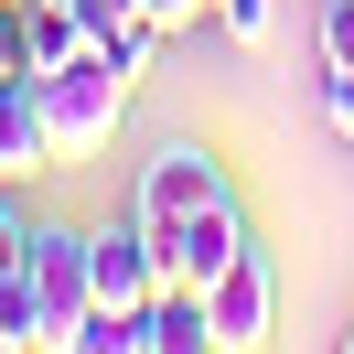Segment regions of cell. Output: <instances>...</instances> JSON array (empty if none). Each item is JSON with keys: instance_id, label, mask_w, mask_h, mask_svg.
Wrapping results in <instances>:
<instances>
[{"instance_id": "15", "label": "cell", "mask_w": 354, "mask_h": 354, "mask_svg": "<svg viewBox=\"0 0 354 354\" xmlns=\"http://www.w3.org/2000/svg\"><path fill=\"white\" fill-rule=\"evenodd\" d=\"M0 75H32V44H22V0H0Z\"/></svg>"}, {"instance_id": "11", "label": "cell", "mask_w": 354, "mask_h": 354, "mask_svg": "<svg viewBox=\"0 0 354 354\" xmlns=\"http://www.w3.org/2000/svg\"><path fill=\"white\" fill-rule=\"evenodd\" d=\"M215 32H225V44H247V54H258L268 32H279V0H215Z\"/></svg>"}, {"instance_id": "8", "label": "cell", "mask_w": 354, "mask_h": 354, "mask_svg": "<svg viewBox=\"0 0 354 354\" xmlns=\"http://www.w3.org/2000/svg\"><path fill=\"white\" fill-rule=\"evenodd\" d=\"M215 333H204V290H172L161 279L151 301H140V354H204Z\"/></svg>"}, {"instance_id": "13", "label": "cell", "mask_w": 354, "mask_h": 354, "mask_svg": "<svg viewBox=\"0 0 354 354\" xmlns=\"http://www.w3.org/2000/svg\"><path fill=\"white\" fill-rule=\"evenodd\" d=\"M322 129L354 140V65H322Z\"/></svg>"}, {"instance_id": "12", "label": "cell", "mask_w": 354, "mask_h": 354, "mask_svg": "<svg viewBox=\"0 0 354 354\" xmlns=\"http://www.w3.org/2000/svg\"><path fill=\"white\" fill-rule=\"evenodd\" d=\"M322 65H354V0H322V32H311Z\"/></svg>"}, {"instance_id": "10", "label": "cell", "mask_w": 354, "mask_h": 354, "mask_svg": "<svg viewBox=\"0 0 354 354\" xmlns=\"http://www.w3.org/2000/svg\"><path fill=\"white\" fill-rule=\"evenodd\" d=\"M44 344V311H32V290H22V268L0 279V354H32Z\"/></svg>"}, {"instance_id": "6", "label": "cell", "mask_w": 354, "mask_h": 354, "mask_svg": "<svg viewBox=\"0 0 354 354\" xmlns=\"http://www.w3.org/2000/svg\"><path fill=\"white\" fill-rule=\"evenodd\" d=\"M204 333H215V354L268 344V258H258V247H247V258H225L215 279H204Z\"/></svg>"}, {"instance_id": "4", "label": "cell", "mask_w": 354, "mask_h": 354, "mask_svg": "<svg viewBox=\"0 0 354 354\" xmlns=\"http://www.w3.org/2000/svg\"><path fill=\"white\" fill-rule=\"evenodd\" d=\"M86 290H97L108 311H140V301L161 290V247H151L140 215H108V225L86 236Z\"/></svg>"}, {"instance_id": "2", "label": "cell", "mask_w": 354, "mask_h": 354, "mask_svg": "<svg viewBox=\"0 0 354 354\" xmlns=\"http://www.w3.org/2000/svg\"><path fill=\"white\" fill-rule=\"evenodd\" d=\"M22 290H32V311H44V344H65L75 322H86V236L75 225H32V247H22Z\"/></svg>"}, {"instance_id": "7", "label": "cell", "mask_w": 354, "mask_h": 354, "mask_svg": "<svg viewBox=\"0 0 354 354\" xmlns=\"http://www.w3.org/2000/svg\"><path fill=\"white\" fill-rule=\"evenodd\" d=\"M32 172H54L44 97H32V75H0V183H32Z\"/></svg>"}, {"instance_id": "1", "label": "cell", "mask_w": 354, "mask_h": 354, "mask_svg": "<svg viewBox=\"0 0 354 354\" xmlns=\"http://www.w3.org/2000/svg\"><path fill=\"white\" fill-rule=\"evenodd\" d=\"M32 97H44V140H54V161H97L118 140V118H129V75L108 65V54H65V65H44L32 75Z\"/></svg>"}, {"instance_id": "16", "label": "cell", "mask_w": 354, "mask_h": 354, "mask_svg": "<svg viewBox=\"0 0 354 354\" xmlns=\"http://www.w3.org/2000/svg\"><path fill=\"white\" fill-rule=\"evenodd\" d=\"M22 247H32V215L11 194H0V279H11V268H22Z\"/></svg>"}, {"instance_id": "5", "label": "cell", "mask_w": 354, "mask_h": 354, "mask_svg": "<svg viewBox=\"0 0 354 354\" xmlns=\"http://www.w3.org/2000/svg\"><path fill=\"white\" fill-rule=\"evenodd\" d=\"M151 247H161V279L172 290H204L225 258H247V215H236V194H215L204 215H183L172 236H151Z\"/></svg>"}, {"instance_id": "14", "label": "cell", "mask_w": 354, "mask_h": 354, "mask_svg": "<svg viewBox=\"0 0 354 354\" xmlns=\"http://www.w3.org/2000/svg\"><path fill=\"white\" fill-rule=\"evenodd\" d=\"M151 32H194V22H215V0H129Z\"/></svg>"}, {"instance_id": "17", "label": "cell", "mask_w": 354, "mask_h": 354, "mask_svg": "<svg viewBox=\"0 0 354 354\" xmlns=\"http://www.w3.org/2000/svg\"><path fill=\"white\" fill-rule=\"evenodd\" d=\"M344 344H354V333H344Z\"/></svg>"}, {"instance_id": "3", "label": "cell", "mask_w": 354, "mask_h": 354, "mask_svg": "<svg viewBox=\"0 0 354 354\" xmlns=\"http://www.w3.org/2000/svg\"><path fill=\"white\" fill-rule=\"evenodd\" d=\"M215 194H225V161H215V151H194V140H172V151H151V161H140L129 215L151 225V236H172V225H183V215H204Z\"/></svg>"}, {"instance_id": "9", "label": "cell", "mask_w": 354, "mask_h": 354, "mask_svg": "<svg viewBox=\"0 0 354 354\" xmlns=\"http://www.w3.org/2000/svg\"><path fill=\"white\" fill-rule=\"evenodd\" d=\"M22 44H32V75L65 65V54H86V11H65V0H22Z\"/></svg>"}]
</instances>
